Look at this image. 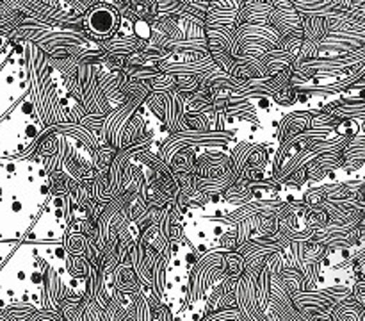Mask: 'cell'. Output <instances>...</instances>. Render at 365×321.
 <instances>
[{"label":"cell","mask_w":365,"mask_h":321,"mask_svg":"<svg viewBox=\"0 0 365 321\" xmlns=\"http://www.w3.org/2000/svg\"><path fill=\"white\" fill-rule=\"evenodd\" d=\"M46 196V177L32 160L0 159V239H18Z\"/></svg>","instance_id":"6da1fadb"},{"label":"cell","mask_w":365,"mask_h":321,"mask_svg":"<svg viewBox=\"0 0 365 321\" xmlns=\"http://www.w3.org/2000/svg\"><path fill=\"white\" fill-rule=\"evenodd\" d=\"M93 16L100 18V25H96V27H93V31L96 32H102V25H106V31L110 32L113 31L114 24H116V16H114L113 11H107V9H100V11H95L93 13Z\"/></svg>","instance_id":"7a4b0ae2"}]
</instances>
